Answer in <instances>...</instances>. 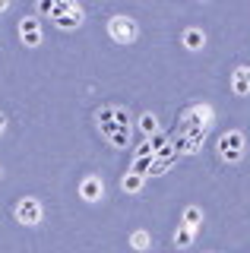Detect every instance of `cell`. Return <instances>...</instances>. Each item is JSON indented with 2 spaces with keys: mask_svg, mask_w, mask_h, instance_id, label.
Masks as SVG:
<instances>
[{
  "mask_svg": "<svg viewBox=\"0 0 250 253\" xmlns=\"http://www.w3.org/2000/svg\"><path fill=\"white\" fill-rule=\"evenodd\" d=\"M95 121H98L101 139H105L111 149H127L130 146V139H133V117H130L127 108L101 105L98 114H95Z\"/></svg>",
  "mask_w": 250,
  "mask_h": 253,
  "instance_id": "6da1fadb",
  "label": "cell"
},
{
  "mask_svg": "<svg viewBox=\"0 0 250 253\" xmlns=\"http://www.w3.org/2000/svg\"><path fill=\"white\" fill-rule=\"evenodd\" d=\"M38 13H48L51 22H54V26H60V29H80L83 19H85L83 6L80 3H70V0H54V3L44 0V3H38Z\"/></svg>",
  "mask_w": 250,
  "mask_h": 253,
  "instance_id": "7a4b0ae2",
  "label": "cell"
},
{
  "mask_svg": "<svg viewBox=\"0 0 250 253\" xmlns=\"http://www.w3.org/2000/svg\"><path fill=\"white\" fill-rule=\"evenodd\" d=\"M13 218L26 228H35V225L44 221V206L38 203L35 196H22V200H16V206H13Z\"/></svg>",
  "mask_w": 250,
  "mask_h": 253,
  "instance_id": "3957f363",
  "label": "cell"
},
{
  "mask_svg": "<svg viewBox=\"0 0 250 253\" xmlns=\"http://www.w3.org/2000/svg\"><path fill=\"white\" fill-rule=\"evenodd\" d=\"M108 35H111V42H117V44H133L136 35H139V26L130 16H111V19H108Z\"/></svg>",
  "mask_w": 250,
  "mask_h": 253,
  "instance_id": "277c9868",
  "label": "cell"
},
{
  "mask_svg": "<svg viewBox=\"0 0 250 253\" xmlns=\"http://www.w3.org/2000/svg\"><path fill=\"white\" fill-rule=\"evenodd\" d=\"M218 155H222V162H241V155H244V133L241 130L225 133L218 139Z\"/></svg>",
  "mask_w": 250,
  "mask_h": 253,
  "instance_id": "5b68a950",
  "label": "cell"
},
{
  "mask_svg": "<svg viewBox=\"0 0 250 253\" xmlns=\"http://www.w3.org/2000/svg\"><path fill=\"white\" fill-rule=\"evenodd\" d=\"M203 139H206V126H200V124H184V126H181V136H177V152H184V155L197 152V149L203 146Z\"/></svg>",
  "mask_w": 250,
  "mask_h": 253,
  "instance_id": "8992f818",
  "label": "cell"
},
{
  "mask_svg": "<svg viewBox=\"0 0 250 253\" xmlns=\"http://www.w3.org/2000/svg\"><path fill=\"white\" fill-rule=\"evenodd\" d=\"M19 38L26 47H38L42 44V26H38L35 16H22L19 19Z\"/></svg>",
  "mask_w": 250,
  "mask_h": 253,
  "instance_id": "52a82bcc",
  "label": "cell"
},
{
  "mask_svg": "<svg viewBox=\"0 0 250 253\" xmlns=\"http://www.w3.org/2000/svg\"><path fill=\"white\" fill-rule=\"evenodd\" d=\"M80 196L85 203H98L101 196H105V184H101V177H85L80 184Z\"/></svg>",
  "mask_w": 250,
  "mask_h": 253,
  "instance_id": "ba28073f",
  "label": "cell"
},
{
  "mask_svg": "<svg viewBox=\"0 0 250 253\" xmlns=\"http://www.w3.org/2000/svg\"><path fill=\"white\" fill-rule=\"evenodd\" d=\"M231 92L241 95V98H244V95H250V67H238V70L231 73Z\"/></svg>",
  "mask_w": 250,
  "mask_h": 253,
  "instance_id": "9c48e42d",
  "label": "cell"
},
{
  "mask_svg": "<svg viewBox=\"0 0 250 253\" xmlns=\"http://www.w3.org/2000/svg\"><path fill=\"white\" fill-rule=\"evenodd\" d=\"M143 184H146V177H143V174H133V171L121 177V190H124V193H139Z\"/></svg>",
  "mask_w": 250,
  "mask_h": 253,
  "instance_id": "30bf717a",
  "label": "cell"
},
{
  "mask_svg": "<svg viewBox=\"0 0 250 253\" xmlns=\"http://www.w3.org/2000/svg\"><path fill=\"white\" fill-rule=\"evenodd\" d=\"M184 44H187V51H200V47L206 44V35H203L200 29H187L184 32Z\"/></svg>",
  "mask_w": 250,
  "mask_h": 253,
  "instance_id": "8fae6325",
  "label": "cell"
},
{
  "mask_svg": "<svg viewBox=\"0 0 250 253\" xmlns=\"http://www.w3.org/2000/svg\"><path fill=\"white\" fill-rule=\"evenodd\" d=\"M130 247H133L136 253L149 250V247H152V237H149V231H143V228H139V231H133V234H130Z\"/></svg>",
  "mask_w": 250,
  "mask_h": 253,
  "instance_id": "7c38bea8",
  "label": "cell"
},
{
  "mask_svg": "<svg viewBox=\"0 0 250 253\" xmlns=\"http://www.w3.org/2000/svg\"><path fill=\"white\" fill-rule=\"evenodd\" d=\"M184 225H187V228H193V231H197V228L203 225V212L197 209V206H190V209H184Z\"/></svg>",
  "mask_w": 250,
  "mask_h": 253,
  "instance_id": "4fadbf2b",
  "label": "cell"
},
{
  "mask_svg": "<svg viewBox=\"0 0 250 253\" xmlns=\"http://www.w3.org/2000/svg\"><path fill=\"white\" fill-rule=\"evenodd\" d=\"M193 234H197L193 228L181 225V228H177V234H174V244H177V247H190V244H193Z\"/></svg>",
  "mask_w": 250,
  "mask_h": 253,
  "instance_id": "5bb4252c",
  "label": "cell"
},
{
  "mask_svg": "<svg viewBox=\"0 0 250 253\" xmlns=\"http://www.w3.org/2000/svg\"><path fill=\"white\" fill-rule=\"evenodd\" d=\"M139 130H143L146 136H152V133L159 130V121H155V114H143V117H139Z\"/></svg>",
  "mask_w": 250,
  "mask_h": 253,
  "instance_id": "9a60e30c",
  "label": "cell"
},
{
  "mask_svg": "<svg viewBox=\"0 0 250 253\" xmlns=\"http://www.w3.org/2000/svg\"><path fill=\"white\" fill-rule=\"evenodd\" d=\"M3 130H6V117L0 114V136H3Z\"/></svg>",
  "mask_w": 250,
  "mask_h": 253,
  "instance_id": "2e32d148",
  "label": "cell"
},
{
  "mask_svg": "<svg viewBox=\"0 0 250 253\" xmlns=\"http://www.w3.org/2000/svg\"><path fill=\"white\" fill-rule=\"evenodd\" d=\"M10 10V3H6V0H0V13H6Z\"/></svg>",
  "mask_w": 250,
  "mask_h": 253,
  "instance_id": "e0dca14e",
  "label": "cell"
},
{
  "mask_svg": "<svg viewBox=\"0 0 250 253\" xmlns=\"http://www.w3.org/2000/svg\"><path fill=\"white\" fill-rule=\"evenodd\" d=\"M0 174H3V171H0Z\"/></svg>",
  "mask_w": 250,
  "mask_h": 253,
  "instance_id": "ac0fdd59",
  "label": "cell"
}]
</instances>
